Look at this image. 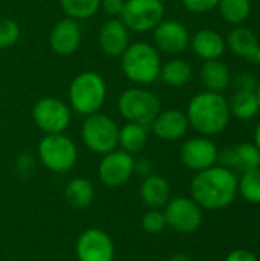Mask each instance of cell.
I'll use <instances>...</instances> for the list:
<instances>
[{"label": "cell", "instance_id": "cell-32", "mask_svg": "<svg viewBox=\"0 0 260 261\" xmlns=\"http://www.w3.org/2000/svg\"><path fill=\"white\" fill-rule=\"evenodd\" d=\"M219 0H182V5L185 9L195 14H204L218 6Z\"/></svg>", "mask_w": 260, "mask_h": 261}, {"label": "cell", "instance_id": "cell-5", "mask_svg": "<svg viewBox=\"0 0 260 261\" xmlns=\"http://www.w3.org/2000/svg\"><path fill=\"white\" fill-rule=\"evenodd\" d=\"M116 109L127 122L146 127H150L153 119L162 110L158 95L144 87H130L124 90L118 98Z\"/></svg>", "mask_w": 260, "mask_h": 261}, {"label": "cell", "instance_id": "cell-13", "mask_svg": "<svg viewBox=\"0 0 260 261\" xmlns=\"http://www.w3.org/2000/svg\"><path fill=\"white\" fill-rule=\"evenodd\" d=\"M218 153L219 150L211 139L205 136H198L184 142L181 148V161L188 170L198 173L216 165Z\"/></svg>", "mask_w": 260, "mask_h": 261}, {"label": "cell", "instance_id": "cell-40", "mask_svg": "<svg viewBox=\"0 0 260 261\" xmlns=\"http://www.w3.org/2000/svg\"><path fill=\"white\" fill-rule=\"evenodd\" d=\"M256 63L260 66V46H259V50H257V57H256Z\"/></svg>", "mask_w": 260, "mask_h": 261}, {"label": "cell", "instance_id": "cell-19", "mask_svg": "<svg viewBox=\"0 0 260 261\" xmlns=\"http://www.w3.org/2000/svg\"><path fill=\"white\" fill-rule=\"evenodd\" d=\"M139 197L147 208L162 210L172 199L170 184L159 174H150L143 179L139 185Z\"/></svg>", "mask_w": 260, "mask_h": 261}, {"label": "cell", "instance_id": "cell-20", "mask_svg": "<svg viewBox=\"0 0 260 261\" xmlns=\"http://www.w3.org/2000/svg\"><path fill=\"white\" fill-rule=\"evenodd\" d=\"M190 44L193 52L204 61L219 60L225 52V46H227L224 37L213 29L198 31L193 37H190Z\"/></svg>", "mask_w": 260, "mask_h": 261}, {"label": "cell", "instance_id": "cell-27", "mask_svg": "<svg viewBox=\"0 0 260 261\" xmlns=\"http://www.w3.org/2000/svg\"><path fill=\"white\" fill-rule=\"evenodd\" d=\"M222 18L230 24L244 23L251 12L250 0H219L218 3Z\"/></svg>", "mask_w": 260, "mask_h": 261}, {"label": "cell", "instance_id": "cell-21", "mask_svg": "<svg viewBox=\"0 0 260 261\" xmlns=\"http://www.w3.org/2000/svg\"><path fill=\"white\" fill-rule=\"evenodd\" d=\"M225 44H228L230 50L236 54L238 57L248 60V61H256L260 44L256 34L251 29L244 28V26L233 28L227 35Z\"/></svg>", "mask_w": 260, "mask_h": 261}, {"label": "cell", "instance_id": "cell-24", "mask_svg": "<svg viewBox=\"0 0 260 261\" xmlns=\"http://www.w3.org/2000/svg\"><path fill=\"white\" fill-rule=\"evenodd\" d=\"M64 199L74 210H86L95 199V187L86 177H74L64 188Z\"/></svg>", "mask_w": 260, "mask_h": 261}, {"label": "cell", "instance_id": "cell-25", "mask_svg": "<svg viewBox=\"0 0 260 261\" xmlns=\"http://www.w3.org/2000/svg\"><path fill=\"white\" fill-rule=\"evenodd\" d=\"M192 66L181 58L169 60L161 66L159 78L172 87H184L192 80Z\"/></svg>", "mask_w": 260, "mask_h": 261}, {"label": "cell", "instance_id": "cell-35", "mask_svg": "<svg viewBox=\"0 0 260 261\" xmlns=\"http://www.w3.org/2000/svg\"><path fill=\"white\" fill-rule=\"evenodd\" d=\"M133 174H138L143 179L153 174V162L150 159H147V158L136 159L135 165H133Z\"/></svg>", "mask_w": 260, "mask_h": 261}, {"label": "cell", "instance_id": "cell-7", "mask_svg": "<svg viewBox=\"0 0 260 261\" xmlns=\"http://www.w3.org/2000/svg\"><path fill=\"white\" fill-rule=\"evenodd\" d=\"M118 132L120 127L110 116L97 112L83 121L81 139L92 153L103 156L118 148Z\"/></svg>", "mask_w": 260, "mask_h": 261}, {"label": "cell", "instance_id": "cell-31", "mask_svg": "<svg viewBox=\"0 0 260 261\" xmlns=\"http://www.w3.org/2000/svg\"><path fill=\"white\" fill-rule=\"evenodd\" d=\"M20 38V26L12 18H0V49L14 46Z\"/></svg>", "mask_w": 260, "mask_h": 261}, {"label": "cell", "instance_id": "cell-2", "mask_svg": "<svg viewBox=\"0 0 260 261\" xmlns=\"http://www.w3.org/2000/svg\"><path fill=\"white\" fill-rule=\"evenodd\" d=\"M188 125L204 136L219 135L230 124V106L227 99L216 92H201L195 95L187 107Z\"/></svg>", "mask_w": 260, "mask_h": 261}, {"label": "cell", "instance_id": "cell-23", "mask_svg": "<svg viewBox=\"0 0 260 261\" xmlns=\"http://www.w3.org/2000/svg\"><path fill=\"white\" fill-rule=\"evenodd\" d=\"M149 130L146 125L126 122L118 132V147L132 156L141 153L149 142Z\"/></svg>", "mask_w": 260, "mask_h": 261}, {"label": "cell", "instance_id": "cell-22", "mask_svg": "<svg viewBox=\"0 0 260 261\" xmlns=\"http://www.w3.org/2000/svg\"><path fill=\"white\" fill-rule=\"evenodd\" d=\"M201 81L207 90L222 93L231 83V73L225 63L219 60H208L201 67Z\"/></svg>", "mask_w": 260, "mask_h": 261}, {"label": "cell", "instance_id": "cell-9", "mask_svg": "<svg viewBox=\"0 0 260 261\" xmlns=\"http://www.w3.org/2000/svg\"><path fill=\"white\" fill-rule=\"evenodd\" d=\"M162 0H126L120 20L133 32L153 31L164 20Z\"/></svg>", "mask_w": 260, "mask_h": 261}, {"label": "cell", "instance_id": "cell-17", "mask_svg": "<svg viewBox=\"0 0 260 261\" xmlns=\"http://www.w3.org/2000/svg\"><path fill=\"white\" fill-rule=\"evenodd\" d=\"M98 44L107 57H121L130 44V31L120 18H109L98 32Z\"/></svg>", "mask_w": 260, "mask_h": 261}, {"label": "cell", "instance_id": "cell-18", "mask_svg": "<svg viewBox=\"0 0 260 261\" xmlns=\"http://www.w3.org/2000/svg\"><path fill=\"white\" fill-rule=\"evenodd\" d=\"M188 127V119L184 112L178 109H169L161 110L149 128L162 141H178L185 136Z\"/></svg>", "mask_w": 260, "mask_h": 261}, {"label": "cell", "instance_id": "cell-30", "mask_svg": "<svg viewBox=\"0 0 260 261\" xmlns=\"http://www.w3.org/2000/svg\"><path fill=\"white\" fill-rule=\"evenodd\" d=\"M141 226L147 234H161L167 229V220L162 213V210H153L149 208L143 219H141Z\"/></svg>", "mask_w": 260, "mask_h": 261}, {"label": "cell", "instance_id": "cell-34", "mask_svg": "<svg viewBox=\"0 0 260 261\" xmlns=\"http://www.w3.org/2000/svg\"><path fill=\"white\" fill-rule=\"evenodd\" d=\"M126 0H101V9L104 14H107L110 18H120Z\"/></svg>", "mask_w": 260, "mask_h": 261}, {"label": "cell", "instance_id": "cell-10", "mask_svg": "<svg viewBox=\"0 0 260 261\" xmlns=\"http://www.w3.org/2000/svg\"><path fill=\"white\" fill-rule=\"evenodd\" d=\"M162 213L167 220V228L179 234L196 232L204 222L202 208L192 197L185 196L172 197L162 208Z\"/></svg>", "mask_w": 260, "mask_h": 261}, {"label": "cell", "instance_id": "cell-4", "mask_svg": "<svg viewBox=\"0 0 260 261\" xmlns=\"http://www.w3.org/2000/svg\"><path fill=\"white\" fill-rule=\"evenodd\" d=\"M69 107L83 116L100 112L107 96V86L104 78L93 70L80 72L69 86Z\"/></svg>", "mask_w": 260, "mask_h": 261}, {"label": "cell", "instance_id": "cell-6", "mask_svg": "<svg viewBox=\"0 0 260 261\" xmlns=\"http://www.w3.org/2000/svg\"><path fill=\"white\" fill-rule=\"evenodd\" d=\"M37 153L41 165L57 174L70 171L78 159L75 142L64 133L44 135L38 142Z\"/></svg>", "mask_w": 260, "mask_h": 261}, {"label": "cell", "instance_id": "cell-37", "mask_svg": "<svg viewBox=\"0 0 260 261\" xmlns=\"http://www.w3.org/2000/svg\"><path fill=\"white\" fill-rule=\"evenodd\" d=\"M170 261H190V260H188V257H187L185 254L179 252V254H175V255L170 258Z\"/></svg>", "mask_w": 260, "mask_h": 261}, {"label": "cell", "instance_id": "cell-16", "mask_svg": "<svg viewBox=\"0 0 260 261\" xmlns=\"http://www.w3.org/2000/svg\"><path fill=\"white\" fill-rule=\"evenodd\" d=\"M228 170L248 171L260 167V150L253 142H242L218 153V164Z\"/></svg>", "mask_w": 260, "mask_h": 261}, {"label": "cell", "instance_id": "cell-33", "mask_svg": "<svg viewBox=\"0 0 260 261\" xmlns=\"http://www.w3.org/2000/svg\"><path fill=\"white\" fill-rule=\"evenodd\" d=\"M234 87L236 90H245V92H256L257 89V81L253 75L248 72L238 73L234 78Z\"/></svg>", "mask_w": 260, "mask_h": 261}, {"label": "cell", "instance_id": "cell-8", "mask_svg": "<svg viewBox=\"0 0 260 261\" xmlns=\"http://www.w3.org/2000/svg\"><path fill=\"white\" fill-rule=\"evenodd\" d=\"M32 119L44 135L64 133L72 121V109L55 96H43L32 107Z\"/></svg>", "mask_w": 260, "mask_h": 261}, {"label": "cell", "instance_id": "cell-12", "mask_svg": "<svg viewBox=\"0 0 260 261\" xmlns=\"http://www.w3.org/2000/svg\"><path fill=\"white\" fill-rule=\"evenodd\" d=\"M135 159L132 154L121 148L103 154L98 165V177L109 188H118L126 185L133 176Z\"/></svg>", "mask_w": 260, "mask_h": 261}, {"label": "cell", "instance_id": "cell-36", "mask_svg": "<svg viewBox=\"0 0 260 261\" xmlns=\"http://www.w3.org/2000/svg\"><path fill=\"white\" fill-rule=\"evenodd\" d=\"M224 261H257V257L248 249H234L225 257Z\"/></svg>", "mask_w": 260, "mask_h": 261}, {"label": "cell", "instance_id": "cell-38", "mask_svg": "<svg viewBox=\"0 0 260 261\" xmlns=\"http://www.w3.org/2000/svg\"><path fill=\"white\" fill-rule=\"evenodd\" d=\"M254 144L257 145V148L260 150V122L256 127V133H254Z\"/></svg>", "mask_w": 260, "mask_h": 261}, {"label": "cell", "instance_id": "cell-14", "mask_svg": "<svg viewBox=\"0 0 260 261\" xmlns=\"http://www.w3.org/2000/svg\"><path fill=\"white\" fill-rule=\"evenodd\" d=\"M83 31L78 20L64 17L58 20L49 32L51 49L61 57H69L75 54L81 44Z\"/></svg>", "mask_w": 260, "mask_h": 261}, {"label": "cell", "instance_id": "cell-28", "mask_svg": "<svg viewBox=\"0 0 260 261\" xmlns=\"http://www.w3.org/2000/svg\"><path fill=\"white\" fill-rule=\"evenodd\" d=\"M66 17L74 20H87L93 17L101 6V0H60Z\"/></svg>", "mask_w": 260, "mask_h": 261}, {"label": "cell", "instance_id": "cell-29", "mask_svg": "<svg viewBox=\"0 0 260 261\" xmlns=\"http://www.w3.org/2000/svg\"><path fill=\"white\" fill-rule=\"evenodd\" d=\"M239 193L247 202L260 205V167L242 173L239 179Z\"/></svg>", "mask_w": 260, "mask_h": 261}, {"label": "cell", "instance_id": "cell-11", "mask_svg": "<svg viewBox=\"0 0 260 261\" xmlns=\"http://www.w3.org/2000/svg\"><path fill=\"white\" fill-rule=\"evenodd\" d=\"M75 255L78 261H113L115 243L103 229L89 228L77 239Z\"/></svg>", "mask_w": 260, "mask_h": 261}, {"label": "cell", "instance_id": "cell-15", "mask_svg": "<svg viewBox=\"0 0 260 261\" xmlns=\"http://www.w3.org/2000/svg\"><path fill=\"white\" fill-rule=\"evenodd\" d=\"M155 47L164 54H181L190 44V34L187 28L178 20H162L153 29Z\"/></svg>", "mask_w": 260, "mask_h": 261}, {"label": "cell", "instance_id": "cell-1", "mask_svg": "<svg viewBox=\"0 0 260 261\" xmlns=\"http://www.w3.org/2000/svg\"><path fill=\"white\" fill-rule=\"evenodd\" d=\"M190 193L192 199L202 210H225L238 197L239 179L233 170L213 165L196 173L190 184Z\"/></svg>", "mask_w": 260, "mask_h": 261}, {"label": "cell", "instance_id": "cell-26", "mask_svg": "<svg viewBox=\"0 0 260 261\" xmlns=\"http://www.w3.org/2000/svg\"><path fill=\"white\" fill-rule=\"evenodd\" d=\"M230 113H233L238 119H251L260 112L259 99L256 92H245V90H236L234 96L231 98Z\"/></svg>", "mask_w": 260, "mask_h": 261}, {"label": "cell", "instance_id": "cell-39", "mask_svg": "<svg viewBox=\"0 0 260 261\" xmlns=\"http://www.w3.org/2000/svg\"><path fill=\"white\" fill-rule=\"evenodd\" d=\"M256 95H257V99H259V106H260V84H257V89H256Z\"/></svg>", "mask_w": 260, "mask_h": 261}, {"label": "cell", "instance_id": "cell-3", "mask_svg": "<svg viewBox=\"0 0 260 261\" xmlns=\"http://www.w3.org/2000/svg\"><path fill=\"white\" fill-rule=\"evenodd\" d=\"M159 50L146 41H136L121 55V69L124 76L138 86H147L159 78L161 72Z\"/></svg>", "mask_w": 260, "mask_h": 261}]
</instances>
